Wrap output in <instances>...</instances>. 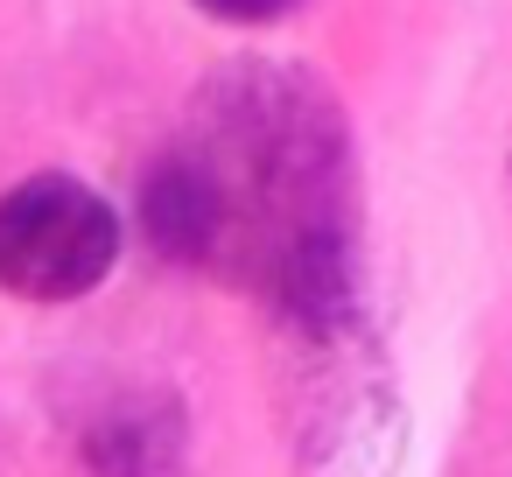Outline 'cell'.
<instances>
[{"instance_id":"1","label":"cell","mask_w":512,"mask_h":477,"mask_svg":"<svg viewBox=\"0 0 512 477\" xmlns=\"http://www.w3.org/2000/svg\"><path fill=\"white\" fill-rule=\"evenodd\" d=\"M120 260L113 204L78 176H29L0 197V288L22 302H78Z\"/></svg>"},{"instance_id":"2","label":"cell","mask_w":512,"mask_h":477,"mask_svg":"<svg viewBox=\"0 0 512 477\" xmlns=\"http://www.w3.org/2000/svg\"><path fill=\"white\" fill-rule=\"evenodd\" d=\"M141 232L169 260H211L232 239V211H225V190H218L211 162L169 155L162 169H148V183H141Z\"/></svg>"},{"instance_id":"3","label":"cell","mask_w":512,"mask_h":477,"mask_svg":"<svg viewBox=\"0 0 512 477\" xmlns=\"http://www.w3.org/2000/svg\"><path fill=\"white\" fill-rule=\"evenodd\" d=\"M211 22H232V29H260V22H281L295 0H197Z\"/></svg>"}]
</instances>
